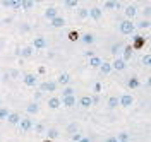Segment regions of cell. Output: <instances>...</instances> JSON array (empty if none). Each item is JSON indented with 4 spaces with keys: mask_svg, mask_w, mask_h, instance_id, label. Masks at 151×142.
Returning a JSON list of instances; mask_svg holds the SVG:
<instances>
[{
    "mask_svg": "<svg viewBox=\"0 0 151 142\" xmlns=\"http://www.w3.org/2000/svg\"><path fill=\"white\" fill-rule=\"evenodd\" d=\"M119 29H120V33L122 34H134V31H136V24L132 22V21H122L120 24H119Z\"/></svg>",
    "mask_w": 151,
    "mask_h": 142,
    "instance_id": "obj_1",
    "label": "cell"
},
{
    "mask_svg": "<svg viewBox=\"0 0 151 142\" xmlns=\"http://www.w3.org/2000/svg\"><path fill=\"white\" fill-rule=\"evenodd\" d=\"M132 104H134V96L129 94V93H125L119 98V106H122V108H131Z\"/></svg>",
    "mask_w": 151,
    "mask_h": 142,
    "instance_id": "obj_2",
    "label": "cell"
},
{
    "mask_svg": "<svg viewBox=\"0 0 151 142\" xmlns=\"http://www.w3.org/2000/svg\"><path fill=\"white\" fill-rule=\"evenodd\" d=\"M33 50H45L48 46V41L47 38H43V36H36V38L33 39Z\"/></svg>",
    "mask_w": 151,
    "mask_h": 142,
    "instance_id": "obj_3",
    "label": "cell"
},
{
    "mask_svg": "<svg viewBox=\"0 0 151 142\" xmlns=\"http://www.w3.org/2000/svg\"><path fill=\"white\" fill-rule=\"evenodd\" d=\"M33 120L26 116V118H21V122H19V128H21V132H29V130H33Z\"/></svg>",
    "mask_w": 151,
    "mask_h": 142,
    "instance_id": "obj_4",
    "label": "cell"
},
{
    "mask_svg": "<svg viewBox=\"0 0 151 142\" xmlns=\"http://www.w3.org/2000/svg\"><path fill=\"white\" fill-rule=\"evenodd\" d=\"M58 84H57L55 81H47V82H43L41 84V91L43 93H55Z\"/></svg>",
    "mask_w": 151,
    "mask_h": 142,
    "instance_id": "obj_5",
    "label": "cell"
},
{
    "mask_svg": "<svg viewBox=\"0 0 151 142\" xmlns=\"http://www.w3.org/2000/svg\"><path fill=\"white\" fill-rule=\"evenodd\" d=\"M76 103H77L76 94L67 96V98H62V99H60V106H65V108H72V106H76Z\"/></svg>",
    "mask_w": 151,
    "mask_h": 142,
    "instance_id": "obj_6",
    "label": "cell"
},
{
    "mask_svg": "<svg viewBox=\"0 0 151 142\" xmlns=\"http://www.w3.org/2000/svg\"><path fill=\"white\" fill-rule=\"evenodd\" d=\"M22 82H24V86H28V87H35L38 82V79L35 74H26V76L22 77Z\"/></svg>",
    "mask_w": 151,
    "mask_h": 142,
    "instance_id": "obj_7",
    "label": "cell"
},
{
    "mask_svg": "<svg viewBox=\"0 0 151 142\" xmlns=\"http://www.w3.org/2000/svg\"><path fill=\"white\" fill-rule=\"evenodd\" d=\"M125 67H127V64L124 62L122 58H115L112 62V70H117V72H122V70H125Z\"/></svg>",
    "mask_w": 151,
    "mask_h": 142,
    "instance_id": "obj_8",
    "label": "cell"
},
{
    "mask_svg": "<svg viewBox=\"0 0 151 142\" xmlns=\"http://www.w3.org/2000/svg\"><path fill=\"white\" fill-rule=\"evenodd\" d=\"M101 16H103L101 7H91V9H89V17H91V19L100 21V19H101Z\"/></svg>",
    "mask_w": 151,
    "mask_h": 142,
    "instance_id": "obj_9",
    "label": "cell"
},
{
    "mask_svg": "<svg viewBox=\"0 0 151 142\" xmlns=\"http://www.w3.org/2000/svg\"><path fill=\"white\" fill-rule=\"evenodd\" d=\"M124 14H125V17L127 21H132L136 17V14H137V9H136V5H127L125 10H124Z\"/></svg>",
    "mask_w": 151,
    "mask_h": 142,
    "instance_id": "obj_10",
    "label": "cell"
},
{
    "mask_svg": "<svg viewBox=\"0 0 151 142\" xmlns=\"http://www.w3.org/2000/svg\"><path fill=\"white\" fill-rule=\"evenodd\" d=\"M122 4L120 2H113V0H106L103 4V9L101 10H113V9H120Z\"/></svg>",
    "mask_w": 151,
    "mask_h": 142,
    "instance_id": "obj_11",
    "label": "cell"
},
{
    "mask_svg": "<svg viewBox=\"0 0 151 142\" xmlns=\"http://www.w3.org/2000/svg\"><path fill=\"white\" fill-rule=\"evenodd\" d=\"M132 45H125V46L122 48V60L127 64V60H131V57H132Z\"/></svg>",
    "mask_w": 151,
    "mask_h": 142,
    "instance_id": "obj_12",
    "label": "cell"
},
{
    "mask_svg": "<svg viewBox=\"0 0 151 142\" xmlns=\"http://www.w3.org/2000/svg\"><path fill=\"white\" fill-rule=\"evenodd\" d=\"M77 103L81 108H89V106H93V99H91V96H81Z\"/></svg>",
    "mask_w": 151,
    "mask_h": 142,
    "instance_id": "obj_13",
    "label": "cell"
},
{
    "mask_svg": "<svg viewBox=\"0 0 151 142\" xmlns=\"http://www.w3.org/2000/svg\"><path fill=\"white\" fill-rule=\"evenodd\" d=\"M5 120H7V122H9L10 125H19V122H21V115L16 113V111H10L9 116H7Z\"/></svg>",
    "mask_w": 151,
    "mask_h": 142,
    "instance_id": "obj_14",
    "label": "cell"
},
{
    "mask_svg": "<svg viewBox=\"0 0 151 142\" xmlns=\"http://www.w3.org/2000/svg\"><path fill=\"white\" fill-rule=\"evenodd\" d=\"M57 84H60V86H67L69 82H70V76L67 74V72H62L60 76L57 77V81H55Z\"/></svg>",
    "mask_w": 151,
    "mask_h": 142,
    "instance_id": "obj_15",
    "label": "cell"
},
{
    "mask_svg": "<svg viewBox=\"0 0 151 142\" xmlns=\"http://www.w3.org/2000/svg\"><path fill=\"white\" fill-rule=\"evenodd\" d=\"M45 17H47L48 21L58 17V9H57V7H48V9L45 10Z\"/></svg>",
    "mask_w": 151,
    "mask_h": 142,
    "instance_id": "obj_16",
    "label": "cell"
},
{
    "mask_svg": "<svg viewBox=\"0 0 151 142\" xmlns=\"http://www.w3.org/2000/svg\"><path fill=\"white\" fill-rule=\"evenodd\" d=\"M33 53H35L33 46H24V48H21V50H19V55H21L22 58H29V57H33Z\"/></svg>",
    "mask_w": 151,
    "mask_h": 142,
    "instance_id": "obj_17",
    "label": "cell"
},
{
    "mask_svg": "<svg viewBox=\"0 0 151 142\" xmlns=\"http://www.w3.org/2000/svg\"><path fill=\"white\" fill-rule=\"evenodd\" d=\"M117 106H119V98H117V96H110L108 101H106V108H108V110H115Z\"/></svg>",
    "mask_w": 151,
    "mask_h": 142,
    "instance_id": "obj_18",
    "label": "cell"
},
{
    "mask_svg": "<svg viewBox=\"0 0 151 142\" xmlns=\"http://www.w3.org/2000/svg\"><path fill=\"white\" fill-rule=\"evenodd\" d=\"M26 111H28V115H36L38 111H40V106H38V103H36V101L29 103L28 106H26Z\"/></svg>",
    "mask_w": 151,
    "mask_h": 142,
    "instance_id": "obj_19",
    "label": "cell"
},
{
    "mask_svg": "<svg viewBox=\"0 0 151 142\" xmlns=\"http://www.w3.org/2000/svg\"><path fill=\"white\" fill-rule=\"evenodd\" d=\"M100 72H101V76H108V74L112 72V64H108V62H103V64L100 65Z\"/></svg>",
    "mask_w": 151,
    "mask_h": 142,
    "instance_id": "obj_20",
    "label": "cell"
},
{
    "mask_svg": "<svg viewBox=\"0 0 151 142\" xmlns=\"http://www.w3.org/2000/svg\"><path fill=\"white\" fill-rule=\"evenodd\" d=\"M79 39H81L84 45H93V43H94V36L91 34V33H86V34H83Z\"/></svg>",
    "mask_w": 151,
    "mask_h": 142,
    "instance_id": "obj_21",
    "label": "cell"
},
{
    "mask_svg": "<svg viewBox=\"0 0 151 142\" xmlns=\"http://www.w3.org/2000/svg\"><path fill=\"white\" fill-rule=\"evenodd\" d=\"M101 64H103V60H101L100 57H94L93 55V57L89 58V67H93V69H100Z\"/></svg>",
    "mask_w": 151,
    "mask_h": 142,
    "instance_id": "obj_22",
    "label": "cell"
},
{
    "mask_svg": "<svg viewBox=\"0 0 151 142\" xmlns=\"http://www.w3.org/2000/svg\"><path fill=\"white\" fill-rule=\"evenodd\" d=\"M50 22H52V26H53V28H64V26H65V19H64V17H60V16L55 17V19H52Z\"/></svg>",
    "mask_w": 151,
    "mask_h": 142,
    "instance_id": "obj_23",
    "label": "cell"
},
{
    "mask_svg": "<svg viewBox=\"0 0 151 142\" xmlns=\"http://www.w3.org/2000/svg\"><path fill=\"white\" fill-rule=\"evenodd\" d=\"M48 108H52V110H57V108H60V98H50L48 99Z\"/></svg>",
    "mask_w": 151,
    "mask_h": 142,
    "instance_id": "obj_24",
    "label": "cell"
},
{
    "mask_svg": "<svg viewBox=\"0 0 151 142\" xmlns=\"http://www.w3.org/2000/svg\"><path fill=\"white\" fill-rule=\"evenodd\" d=\"M127 86H129L131 89H137V87L141 86V81H139L137 77H131V79L127 81Z\"/></svg>",
    "mask_w": 151,
    "mask_h": 142,
    "instance_id": "obj_25",
    "label": "cell"
},
{
    "mask_svg": "<svg viewBox=\"0 0 151 142\" xmlns=\"http://www.w3.org/2000/svg\"><path fill=\"white\" fill-rule=\"evenodd\" d=\"M33 7H35L33 0H21V9L22 10H31Z\"/></svg>",
    "mask_w": 151,
    "mask_h": 142,
    "instance_id": "obj_26",
    "label": "cell"
},
{
    "mask_svg": "<svg viewBox=\"0 0 151 142\" xmlns=\"http://www.w3.org/2000/svg\"><path fill=\"white\" fill-rule=\"evenodd\" d=\"M45 133L48 135V139H50V141H53V139H57V137L60 135V132H58L57 128H48V130H47Z\"/></svg>",
    "mask_w": 151,
    "mask_h": 142,
    "instance_id": "obj_27",
    "label": "cell"
},
{
    "mask_svg": "<svg viewBox=\"0 0 151 142\" xmlns=\"http://www.w3.org/2000/svg\"><path fill=\"white\" fill-rule=\"evenodd\" d=\"M77 17H79V19H88V17H89V9H86V7L79 9L77 10Z\"/></svg>",
    "mask_w": 151,
    "mask_h": 142,
    "instance_id": "obj_28",
    "label": "cell"
},
{
    "mask_svg": "<svg viewBox=\"0 0 151 142\" xmlns=\"http://www.w3.org/2000/svg\"><path fill=\"white\" fill-rule=\"evenodd\" d=\"M74 93H76L74 87L67 86V87H64V89H62V98H67V96H74Z\"/></svg>",
    "mask_w": 151,
    "mask_h": 142,
    "instance_id": "obj_29",
    "label": "cell"
},
{
    "mask_svg": "<svg viewBox=\"0 0 151 142\" xmlns=\"http://www.w3.org/2000/svg\"><path fill=\"white\" fill-rule=\"evenodd\" d=\"M115 139H117L119 142H131V137H129V133L127 132H120Z\"/></svg>",
    "mask_w": 151,
    "mask_h": 142,
    "instance_id": "obj_30",
    "label": "cell"
},
{
    "mask_svg": "<svg viewBox=\"0 0 151 142\" xmlns=\"http://www.w3.org/2000/svg\"><path fill=\"white\" fill-rule=\"evenodd\" d=\"M67 38L70 39V41H79V38H81V34H79V33H77L76 29H72V31H69Z\"/></svg>",
    "mask_w": 151,
    "mask_h": 142,
    "instance_id": "obj_31",
    "label": "cell"
},
{
    "mask_svg": "<svg viewBox=\"0 0 151 142\" xmlns=\"http://www.w3.org/2000/svg\"><path fill=\"white\" fill-rule=\"evenodd\" d=\"M142 45H144V38L142 36H134V46H132V50L134 48H141Z\"/></svg>",
    "mask_w": 151,
    "mask_h": 142,
    "instance_id": "obj_32",
    "label": "cell"
},
{
    "mask_svg": "<svg viewBox=\"0 0 151 142\" xmlns=\"http://www.w3.org/2000/svg\"><path fill=\"white\" fill-rule=\"evenodd\" d=\"M122 48H124V45H122V43H115V45L112 46V53L115 55V57H117V55H119V53L122 51Z\"/></svg>",
    "mask_w": 151,
    "mask_h": 142,
    "instance_id": "obj_33",
    "label": "cell"
},
{
    "mask_svg": "<svg viewBox=\"0 0 151 142\" xmlns=\"http://www.w3.org/2000/svg\"><path fill=\"white\" fill-rule=\"evenodd\" d=\"M33 128H35V132L36 133H45L47 132V128H45L43 123H36V125H33Z\"/></svg>",
    "mask_w": 151,
    "mask_h": 142,
    "instance_id": "obj_34",
    "label": "cell"
},
{
    "mask_svg": "<svg viewBox=\"0 0 151 142\" xmlns=\"http://www.w3.org/2000/svg\"><path fill=\"white\" fill-rule=\"evenodd\" d=\"M64 5L69 7V9H76V7L79 5V2H77V0H65V2H64Z\"/></svg>",
    "mask_w": 151,
    "mask_h": 142,
    "instance_id": "obj_35",
    "label": "cell"
},
{
    "mask_svg": "<svg viewBox=\"0 0 151 142\" xmlns=\"http://www.w3.org/2000/svg\"><path fill=\"white\" fill-rule=\"evenodd\" d=\"M9 108H4V106H2V108H0V122H2V120H5V118H7V116H9Z\"/></svg>",
    "mask_w": 151,
    "mask_h": 142,
    "instance_id": "obj_36",
    "label": "cell"
},
{
    "mask_svg": "<svg viewBox=\"0 0 151 142\" xmlns=\"http://www.w3.org/2000/svg\"><path fill=\"white\" fill-rule=\"evenodd\" d=\"M150 26H151L150 19H146V21L142 19L141 22H139V24H137V26H136V28H139V29H148V28H150Z\"/></svg>",
    "mask_w": 151,
    "mask_h": 142,
    "instance_id": "obj_37",
    "label": "cell"
},
{
    "mask_svg": "<svg viewBox=\"0 0 151 142\" xmlns=\"http://www.w3.org/2000/svg\"><path fill=\"white\" fill-rule=\"evenodd\" d=\"M142 65H146V67H150L151 65V55L150 53H146V55H142Z\"/></svg>",
    "mask_w": 151,
    "mask_h": 142,
    "instance_id": "obj_38",
    "label": "cell"
},
{
    "mask_svg": "<svg viewBox=\"0 0 151 142\" xmlns=\"http://www.w3.org/2000/svg\"><path fill=\"white\" fill-rule=\"evenodd\" d=\"M77 128H79V127H77V123H70V125L67 127V132H69V133H76V132H77Z\"/></svg>",
    "mask_w": 151,
    "mask_h": 142,
    "instance_id": "obj_39",
    "label": "cell"
},
{
    "mask_svg": "<svg viewBox=\"0 0 151 142\" xmlns=\"http://www.w3.org/2000/svg\"><path fill=\"white\" fill-rule=\"evenodd\" d=\"M70 139H72V142H79L81 141V139H83V135H81V133H72V135H70Z\"/></svg>",
    "mask_w": 151,
    "mask_h": 142,
    "instance_id": "obj_40",
    "label": "cell"
},
{
    "mask_svg": "<svg viewBox=\"0 0 151 142\" xmlns=\"http://www.w3.org/2000/svg\"><path fill=\"white\" fill-rule=\"evenodd\" d=\"M12 10H17V9H21V2L19 0H12V7H10Z\"/></svg>",
    "mask_w": 151,
    "mask_h": 142,
    "instance_id": "obj_41",
    "label": "cell"
},
{
    "mask_svg": "<svg viewBox=\"0 0 151 142\" xmlns=\"http://www.w3.org/2000/svg\"><path fill=\"white\" fill-rule=\"evenodd\" d=\"M2 7H4V9H10V7H12V0H4V2H2Z\"/></svg>",
    "mask_w": 151,
    "mask_h": 142,
    "instance_id": "obj_42",
    "label": "cell"
},
{
    "mask_svg": "<svg viewBox=\"0 0 151 142\" xmlns=\"http://www.w3.org/2000/svg\"><path fill=\"white\" fill-rule=\"evenodd\" d=\"M9 77H19V72L16 70V69H12V70L9 72Z\"/></svg>",
    "mask_w": 151,
    "mask_h": 142,
    "instance_id": "obj_43",
    "label": "cell"
},
{
    "mask_svg": "<svg viewBox=\"0 0 151 142\" xmlns=\"http://www.w3.org/2000/svg\"><path fill=\"white\" fill-rule=\"evenodd\" d=\"M19 29H21L22 33H28V31H29V29H31V28H29L28 24H22V26H21V28H19Z\"/></svg>",
    "mask_w": 151,
    "mask_h": 142,
    "instance_id": "obj_44",
    "label": "cell"
},
{
    "mask_svg": "<svg viewBox=\"0 0 151 142\" xmlns=\"http://www.w3.org/2000/svg\"><path fill=\"white\" fill-rule=\"evenodd\" d=\"M100 91H101V84L96 82V84H94V93H100Z\"/></svg>",
    "mask_w": 151,
    "mask_h": 142,
    "instance_id": "obj_45",
    "label": "cell"
},
{
    "mask_svg": "<svg viewBox=\"0 0 151 142\" xmlns=\"http://www.w3.org/2000/svg\"><path fill=\"white\" fill-rule=\"evenodd\" d=\"M150 12H151V7H150V5H146V9H144V16H146V17H150Z\"/></svg>",
    "mask_w": 151,
    "mask_h": 142,
    "instance_id": "obj_46",
    "label": "cell"
},
{
    "mask_svg": "<svg viewBox=\"0 0 151 142\" xmlns=\"http://www.w3.org/2000/svg\"><path fill=\"white\" fill-rule=\"evenodd\" d=\"M105 142H117V139H115V137H106Z\"/></svg>",
    "mask_w": 151,
    "mask_h": 142,
    "instance_id": "obj_47",
    "label": "cell"
},
{
    "mask_svg": "<svg viewBox=\"0 0 151 142\" xmlns=\"http://www.w3.org/2000/svg\"><path fill=\"white\" fill-rule=\"evenodd\" d=\"M84 55H86V57H88V58H91V57H93V51H86Z\"/></svg>",
    "mask_w": 151,
    "mask_h": 142,
    "instance_id": "obj_48",
    "label": "cell"
},
{
    "mask_svg": "<svg viewBox=\"0 0 151 142\" xmlns=\"http://www.w3.org/2000/svg\"><path fill=\"white\" fill-rule=\"evenodd\" d=\"M79 142H91V141H89L88 137H83V139H81V141H79Z\"/></svg>",
    "mask_w": 151,
    "mask_h": 142,
    "instance_id": "obj_49",
    "label": "cell"
},
{
    "mask_svg": "<svg viewBox=\"0 0 151 142\" xmlns=\"http://www.w3.org/2000/svg\"><path fill=\"white\" fill-rule=\"evenodd\" d=\"M0 108H2V98H0Z\"/></svg>",
    "mask_w": 151,
    "mask_h": 142,
    "instance_id": "obj_50",
    "label": "cell"
},
{
    "mask_svg": "<svg viewBox=\"0 0 151 142\" xmlns=\"http://www.w3.org/2000/svg\"><path fill=\"white\" fill-rule=\"evenodd\" d=\"M45 142H52V141H50V139H47V141H45Z\"/></svg>",
    "mask_w": 151,
    "mask_h": 142,
    "instance_id": "obj_51",
    "label": "cell"
},
{
    "mask_svg": "<svg viewBox=\"0 0 151 142\" xmlns=\"http://www.w3.org/2000/svg\"><path fill=\"white\" fill-rule=\"evenodd\" d=\"M0 51H2V43H0Z\"/></svg>",
    "mask_w": 151,
    "mask_h": 142,
    "instance_id": "obj_52",
    "label": "cell"
},
{
    "mask_svg": "<svg viewBox=\"0 0 151 142\" xmlns=\"http://www.w3.org/2000/svg\"><path fill=\"white\" fill-rule=\"evenodd\" d=\"M117 142H119V141H117Z\"/></svg>",
    "mask_w": 151,
    "mask_h": 142,
    "instance_id": "obj_53",
    "label": "cell"
}]
</instances>
